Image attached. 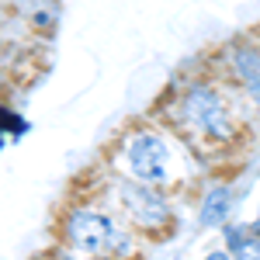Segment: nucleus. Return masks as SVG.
Masks as SVG:
<instances>
[{
  "mask_svg": "<svg viewBox=\"0 0 260 260\" xmlns=\"http://www.w3.org/2000/svg\"><path fill=\"white\" fill-rule=\"evenodd\" d=\"M4 11L24 21L35 35L52 39L62 21V0H4Z\"/></svg>",
  "mask_w": 260,
  "mask_h": 260,
  "instance_id": "0eeeda50",
  "label": "nucleus"
},
{
  "mask_svg": "<svg viewBox=\"0 0 260 260\" xmlns=\"http://www.w3.org/2000/svg\"><path fill=\"white\" fill-rule=\"evenodd\" d=\"M49 257L52 260H87V257H80V253H73V250H66V246H56V243H52Z\"/></svg>",
  "mask_w": 260,
  "mask_h": 260,
  "instance_id": "9b49d317",
  "label": "nucleus"
},
{
  "mask_svg": "<svg viewBox=\"0 0 260 260\" xmlns=\"http://www.w3.org/2000/svg\"><path fill=\"white\" fill-rule=\"evenodd\" d=\"M208 70L240 94L253 118H260V39L253 35L225 39L208 56Z\"/></svg>",
  "mask_w": 260,
  "mask_h": 260,
  "instance_id": "39448f33",
  "label": "nucleus"
},
{
  "mask_svg": "<svg viewBox=\"0 0 260 260\" xmlns=\"http://www.w3.org/2000/svg\"><path fill=\"white\" fill-rule=\"evenodd\" d=\"M250 233H253V240H260V208H257V215L250 219Z\"/></svg>",
  "mask_w": 260,
  "mask_h": 260,
  "instance_id": "ddd939ff",
  "label": "nucleus"
},
{
  "mask_svg": "<svg viewBox=\"0 0 260 260\" xmlns=\"http://www.w3.org/2000/svg\"><path fill=\"white\" fill-rule=\"evenodd\" d=\"M42 260H52V257H42Z\"/></svg>",
  "mask_w": 260,
  "mask_h": 260,
  "instance_id": "4468645a",
  "label": "nucleus"
},
{
  "mask_svg": "<svg viewBox=\"0 0 260 260\" xmlns=\"http://www.w3.org/2000/svg\"><path fill=\"white\" fill-rule=\"evenodd\" d=\"M28 128H31V125H28V118L21 115L18 108H11V104L0 108V132H4V142H11V139L21 142L28 136Z\"/></svg>",
  "mask_w": 260,
  "mask_h": 260,
  "instance_id": "6e6552de",
  "label": "nucleus"
},
{
  "mask_svg": "<svg viewBox=\"0 0 260 260\" xmlns=\"http://www.w3.org/2000/svg\"><path fill=\"white\" fill-rule=\"evenodd\" d=\"M52 240L56 246H66L87 260H142L149 246L115 208H108L94 194L70 198L56 212Z\"/></svg>",
  "mask_w": 260,
  "mask_h": 260,
  "instance_id": "7ed1b4c3",
  "label": "nucleus"
},
{
  "mask_svg": "<svg viewBox=\"0 0 260 260\" xmlns=\"http://www.w3.org/2000/svg\"><path fill=\"white\" fill-rule=\"evenodd\" d=\"M219 236H222V246H225L229 253H240L243 246L253 240L250 222H229V225H222V229H219Z\"/></svg>",
  "mask_w": 260,
  "mask_h": 260,
  "instance_id": "1a4fd4ad",
  "label": "nucleus"
},
{
  "mask_svg": "<svg viewBox=\"0 0 260 260\" xmlns=\"http://www.w3.org/2000/svg\"><path fill=\"white\" fill-rule=\"evenodd\" d=\"M83 194H94L108 208H115L146 243L170 240L180 225V194L125 177L118 170H111L104 160H101V177L83 184Z\"/></svg>",
  "mask_w": 260,
  "mask_h": 260,
  "instance_id": "20e7f679",
  "label": "nucleus"
},
{
  "mask_svg": "<svg viewBox=\"0 0 260 260\" xmlns=\"http://www.w3.org/2000/svg\"><path fill=\"white\" fill-rule=\"evenodd\" d=\"M233 260H260V240H250L240 253H233Z\"/></svg>",
  "mask_w": 260,
  "mask_h": 260,
  "instance_id": "9d476101",
  "label": "nucleus"
},
{
  "mask_svg": "<svg viewBox=\"0 0 260 260\" xmlns=\"http://www.w3.org/2000/svg\"><path fill=\"white\" fill-rule=\"evenodd\" d=\"M236 187L229 180H212L201 187V198H198V225L201 229H222L233 222V208H236Z\"/></svg>",
  "mask_w": 260,
  "mask_h": 260,
  "instance_id": "423d86ee",
  "label": "nucleus"
},
{
  "mask_svg": "<svg viewBox=\"0 0 260 260\" xmlns=\"http://www.w3.org/2000/svg\"><path fill=\"white\" fill-rule=\"evenodd\" d=\"M156 118L167 121L201 163L236 156L253 128L250 108L212 70L177 77L156 104Z\"/></svg>",
  "mask_w": 260,
  "mask_h": 260,
  "instance_id": "f257e3e1",
  "label": "nucleus"
},
{
  "mask_svg": "<svg viewBox=\"0 0 260 260\" xmlns=\"http://www.w3.org/2000/svg\"><path fill=\"white\" fill-rule=\"evenodd\" d=\"M104 163L125 177L142 180L149 187H163L170 194L184 191L205 167L191 153V146L160 118H142L125 125L108 146Z\"/></svg>",
  "mask_w": 260,
  "mask_h": 260,
  "instance_id": "f03ea898",
  "label": "nucleus"
},
{
  "mask_svg": "<svg viewBox=\"0 0 260 260\" xmlns=\"http://www.w3.org/2000/svg\"><path fill=\"white\" fill-rule=\"evenodd\" d=\"M201 260H233V253H229L225 246H215V250H208V253H205Z\"/></svg>",
  "mask_w": 260,
  "mask_h": 260,
  "instance_id": "f8f14e48",
  "label": "nucleus"
}]
</instances>
